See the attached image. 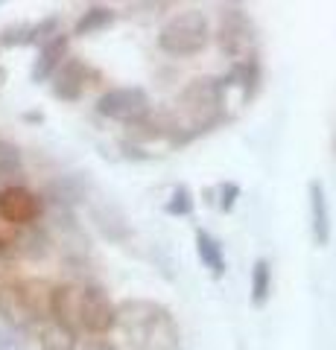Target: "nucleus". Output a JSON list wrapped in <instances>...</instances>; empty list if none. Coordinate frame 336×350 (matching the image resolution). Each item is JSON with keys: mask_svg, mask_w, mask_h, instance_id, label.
I'll list each match as a JSON object with an SVG mask.
<instances>
[{"mask_svg": "<svg viewBox=\"0 0 336 350\" xmlns=\"http://www.w3.org/2000/svg\"><path fill=\"white\" fill-rule=\"evenodd\" d=\"M29 44V24H12L0 32V47H27Z\"/></svg>", "mask_w": 336, "mask_h": 350, "instance_id": "obj_17", "label": "nucleus"}, {"mask_svg": "<svg viewBox=\"0 0 336 350\" xmlns=\"http://www.w3.org/2000/svg\"><path fill=\"white\" fill-rule=\"evenodd\" d=\"M68 44H70V38L68 36H59L56 38H50L47 44H41V50H38V59H36V64H32V82H47V79H53V73H56L62 64H64V59H68Z\"/></svg>", "mask_w": 336, "mask_h": 350, "instance_id": "obj_8", "label": "nucleus"}, {"mask_svg": "<svg viewBox=\"0 0 336 350\" xmlns=\"http://www.w3.org/2000/svg\"><path fill=\"white\" fill-rule=\"evenodd\" d=\"M211 36V21L202 9H184L176 12L158 36V47L170 53V56H196L199 50H205Z\"/></svg>", "mask_w": 336, "mask_h": 350, "instance_id": "obj_2", "label": "nucleus"}, {"mask_svg": "<svg viewBox=\"0 0 336 350\" xmlns=\"http://www.w3.org/2000/svg\"><path fill=\"white\" fill-rule=\"evenodd\" d=\"M91 76H96L88 64L79 59H64L62 68L53 73V96L62 103H77L79 96L85 94V85H88Z\"/></svg>", "mask_w": 336, "mask_h": 350, "instance_id": "obj_6", "label": "nucleus"}, {"mask_svg": "<svg viewBox=\"0 0 336 350\" xmlns=\"http://www.w3.org/2000/svg\"><path fill=\"white\" fill-rule=\"evenodd\" d=\"M196 254L202 260V266L211 271V278L220 280L225 275V251L220 245V239L211 237L208 231H199L196 234Z\"/></svg>", "mask_w": 336, "mask_h": 350, "instance_id": "obj_11", "label": "nucleus"}, {"mask_svg": "<svg viewBox=\"0 0 336 350\" xmlns=\"http://www.w3.org/2000/svg\"><path fill=\"white\" fill-rule=\"evenodd\" d=\"M79 350H117L112 342H105V338H88Z\"/></svg>", "mask_w": 336, "mask_h": 350, "instance_id": "obj_19", "label": "nucleus"}, {"mask_svg": "<svg viewBox=\"0 0 336 350\" xmlns=\"http://www.w3.org/2000/svg\"><path fill=\"white\" fill-rule=\"evenodd\" d=\"M77 330L85 333H108L112 327H117V306L108 298V292L96 283H85V286H77Z\"/></svg>", "mask_w": 336, "mask_h": 350, "instance_id": "obj_3", "label": "nucleus"}, {"mask_svg": "<svg viewBox=\"0 0 336 350\" xmlns=\"http://www.w3.org/2000/svg\"><path fill=\"white\" fill-rule=\"evenodd\" d=\"M38 347L41 350H79V338L73 330L56 321H44L38 330Z\"/></svg>", "mask_w": 336, "mask_h": 350, "instance_id": "obj_12", "label": "nucleus"}, {"mask_svg": "<svg viewBox=\"0 0 336 350\" xmlns=\"http://www.w3.org/2000/svg\"><path fill=\"white\" fill-rule=\"evenodd\" d=\"M0 350H18V345L12 342V338H9V336H3V333H0Z\"/></svg>", "mask_w": 336, "mask_h": 350, "instance_id": "obj_20", "label": "nucleus"}, {"mask_svg": "<svg viewBox=\"0 0 336 350\" xmlns=\"http://www.w3.org/2000/svg\"><path fill=\"white\" fill-rule=\"evenodd\" d=\"M307 196H310V228H313V239H316L319 248H324V245L331 243V204H328V196H324L322 181H310Z\"/></svg>", "mask_w": 336, "mask_h": 350, "instance_id": "obj_9", "label": "nucleus"}, {"mask_svg": "<svg viewBox=\"0 0 336 350\" xmlns=\"http://www.w3.org/2000/svg\"><path fill=\"white\" fill-rule=\"evenodd\" d=\"M248 41H252V21H248V15L237 6L222 9V47L237 53Z\"/></svg>", "mask_w": 336, "mask_h": 350, "instance_id": "obj_10", "label": "nucleus"}, {"mask_svg": "<svg viewBox=\"0 0 336 350\" xmlns=\"http://www.w3.org/2000/svg\"><path fill=\"white\" fill-rule=\"evenodd\" d=\"M269 295H272V266H269V260L260 257L252 266V304L266 306Z\"/></svg>", "mask_w": 336, "mask_h": 350, "instance_id": "obj_13", "label": "nucleus"}, {"mask_svg": "<svg viewBox=\"0 0 336 350\" xmlns=\"http://www.w3.org/2000/svg\"><path fill=\"white\" fill-rule=\"evenodd\" d=\"M181 103L190 108L193 114H216V105L222 103V79H196L181 91Z\"/></svg>", "mask_w": 336, "mask_h": 350, "instance_id": "obj_7", "label": "nucleus"}, {"mask_svg": "<svg viewBox=\"0 0 336 350\" xmlns=\"http://www.w3.org/2000/svg\"><path fill=\"white\" fill-rule=\"evenodd\" d=\"M117 324L138 350H179L181 330L172 312L155 301H123L117 306Z\"/></svg>", "mask_w": 336, "mask_h": 350, "instance_id": "obj_1", "label": "nucleus"}, {"mask_svg": "<svg viewBox=\"0 0 336 350\" xmlns=\"http://www.w3.org/2000/svg\"><path fill=\"white\" fill-rule=\"evenodd\" d=\"M240 199V184H234V181H225L222 187H220V211H231L234 202Z\"/></svg>", "mask_w": 336, "mask_h": 350, "instance_id": "obj_18", "label": "nucleus"}, {"mask_svg": "<svg viewBox=\"0 0 336 350\" xmlns=\"http://www.w3.org/2000/svg\"><path fill=\"white\" fill-rule=\"evenodd\" d=\"M41 213H44V202L24 184H6L0 190V219H6L9 225L29 228L38 222Z\"/></svg>", "mask_w": 336, "mask_h": 350, "instance_id": "obj_5", "label": "nucleus"}, {"mask_svg": "<svg viewBox=\"0 0 336 350\" xmlns=\"http://www.w3.org/2000/svg\"><path fill=\"white\" fill-rule=\"evenodd\" d=\"M114 21V12L105 6H91L85 9V12L79 15L77 27H73V36H94V32H103L105 27H112Z\"/></svg>", "mask_w": 336, "mask_h": 350, "instance_id": "obj_14", "label": "nucleus"}, {"mask_svg": "<svg viewBox=\"0 0 336 350\" xmlns=\"http://www.w3.org/2000/svg\"><path fill=\"white\" fill-rule=\"evenodd\" d=\"M193 207H196V202H193L190 190H188V187H179V190H172L170 202L164 204V211H167L170 216H190Z\"/></svg>", "mask_w": 336, "mask_h": 350, "instance_id": "obj_16", "label": "nucleus"}, {"mask_svg": "<svg viewBox=\"0 0 336 350\" xmlns=\"http://www.w3.org/2000/svg\"><path fill=\"white\" fill-rule=\"evenodd\" d=\"M24 175V155L15 144L0 137V181H15Z\"/></svg>", "mask_w": 336, "mask_h": 350, "instance_id": "obj_15", "label": "nucleus"}, {"mask_svg": "<svg viewBox=\"0 0 336 350\" xmlns=\"http://www.w3.org/2000/svg\"><path fill=\"white\" fill-rule=\"evenodd\" d=\"M149 94L140 85H123V88H112L96 100V114H103L117 123H135L140 126L149 117Z\"/></svg>", "mask_w": 336, "mask_h": 350, "instance_id": "obj_4", "label": "nucleus"}]
</instances>
